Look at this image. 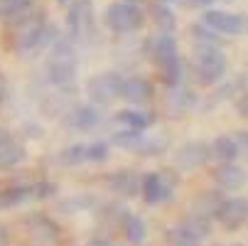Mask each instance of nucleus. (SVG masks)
<instances>
[{
  "label": "nucleus",
  "instance_id": "nucleus-10",
  "mask_svg": "<svg viewBox=\"0 0 248 246\" xmlns=\"http://www.w3.org/2000/svg\"><path fill=\"white\" fill-rule=\"evenodd\" d=\"M211 155H209V143L206 140H187L180 148L174 150V165L180 170H197L202 167L204 163H209Z\"/></svg>",
  "mask_w": 248,
  "mask_h": 246
},
{
  "label": "nucleus",
  "instance_id": "nucleus-29",
  "mask_svg": "<svg viewBox=\"0 0 248 246\" xmlns=\"http://www.w3.org/2000/svg\"><path fill=\"white\" fill-rule=\"evenodd\" d=\"M194 103H197V96L185 89V86H174L172 94H170V109L172 111H189L194 109Z\"/></svg>",
  "mask_w": 248,
  "mask_h": 246
},
{
  "label": "nucleus",
  "instance_id": "nucleus-7",
  "mask_svg": "<svg viewBox=\"0 0 248 246\" xmlns=\"http://www.w3.org/2000/svg\"><path fill=\"white\" fill-rule=\"evenodd\" d=\"M209 155L219 163H233L241 155H246V131H233L217 135L209 143Z\"/></svg>",
  "mask_w": 248,
  "mask_h": 246
},
{
  "label": "nucleus",
  "instance_id": "nucleus-27",
  "mask_svg": "<svg viewBox=\"0 0 248 246\" xmlns=\"http://www.w3.org/2000/svg\"><path fill=\"white\" fill-rule=\"evenodd\" d=\"M143 135H145V131H133V128H123V131H116L113 135H111V143L116 146V148H123V150H135L138 148V143L143 140Z\"/></svg>",
  "mask_w": 248,
  "mask_h": 246
},
{
  "label": "nucleus",
  "instance_id": "nucleus-12",
  "mask_svg": "<svg viewBox=\"0 0 248 246\" xmlns=\"http://www.w3.org/2000/svg\"><path fill=\"white\" fill-rule=\"evenodd\" d=\"M106 185L113 195H121V197H140V172L130 170V167H123V170H116L106 178Z\"/></svg>",
  "mask_w": 248,
  "mask_h": 246
},
{
  "label": "nucleus",
  "instance_id": "nucleus-17",
  "mask_svg": "<svg viewBox=\"0 0 248 246\" xmlns=\"http://www.w3.org/2000/svg\"><path fill=\"white\" fill-rule=\"evenodd\" d=\"M150 54H153V59L157 62V66H165V64L174 62L177 57H180L174 34H172V32H160V34H155V40H153V45H150Z\"/></svg>",
  "mask_w": 248,
  "mask_h": 246
},
{
  "label": "nucleus",
  "instance_id": "nucleus-11",
  "mask_svg": "<svg viewBox=\"0 0 248 246\" xmlns=\"http://www.w3.org/2000/svg\"><path fill=\"white\" fill-rule=\"evenodd\" d=\"M77 45H93L96 40V8L93 0H77Z\"/></svg>",
  "mask_w": 248,
  "mask_h": 246
},
{
  "label": "nucleus",
  "instance_id": "nucleus-8",
  "mask_svg": "<svg viewBox=\"0 0 248 246\" xmlns=\"http://www.w3.org/2000/svg\"><path fill=\"white\" fill-rule=\"evenodd\" d=\"M202 25L214 30L217 34L236 37V34H243V30H246V15L243 13H226V10H206L202 15Z\"/></svg>",
  "mask_w": 248,
  "mask_h": 246
},
{
  "label": "nucleus",
  "instance_id": "nucleus-15",
  "mask_svg": "<svg viewBox=\"0 0 248 246\" xmlns=\"http://www.w3.org/2000/svg\"><path fill=\"white\" fill-rule=\"evenodd\" d=\"M121 98H125L133 106H145L153 98V84L145 77H123Z\"/></svg>",
  "mask_w": 248,
  "mask_h": 246
},
{
  "label": "nucleus",
  "instance_id": "nucleus-35",
  "mask_svg": "<svg viewBox=\"0 0 248 246\" xmlns=\"http://www.w3.org/2000/svg\"><path fill=\"white\" fill-rule=\"evenodd\" d=\"M57 185L54 182H49V180H45V182H37V185H32V197L34 199H49V197H54L57 195Z\"/></svg>",
  "mask_w": 248,
  "mask_h": 246
},
{
  "label": "nucleus",
  "instance_id": "nucleus-37",
  "mask_svg": "<svg viewBox=\"0 0 248 246\" xmlns=\"http://www.w3.org/2000/svg\"><path fill=\"white\" fill-rule=\"evenodd\" d=\"M241 101H236V109H238V116H248L246 114V94H238Z\"/></svg>",
  "mask_w": 248,
  "mask_h": 246
},
{
  "label": "nucleus",
  "instance_id": "nucleus-40",
  "mask_svg": "<svg viewBox=\"0 0 248 246\" xmlns=\"http://www.w3.org/2000/svg\"><path fill=\"white\" fill-rule=\"evenodd\" d=\"M194 5H202V8H209L211 3H217V0H192Z\"/></svg>",
  "mask_w": 248,
  "mask_h": 246
},
{
  "label": "nucleus",
  "instance_id": "nucleus-2",
  "mask_svg": "<svg viewBox=\"0 0 248 246\" xmlns=\"http://www.w3.org/2000/svg\"><path fill=\"white\" fill-rule=\"evenodd\" d=\"M57 37H59L57 27H54L52 22H47L45 10H42V13L34 10L27 20H22L20 25H15L13 47H15V52L22 54V57H34V54L49 49Z\"/></svg>",
  "mask_w": 248,
  "mask_h": 246
},
{
  "label": "nucleus",
  "instance_id": "nucleus-13",
  "mask_svg": "<svg viewBox=\"0 0 248 246\" xmlns=\"http://www.w3.org/2000/svg\"><path fill=\"white\" fill-rule=\"evenodd\" d=\"M25 227H27V231H30L34 239L42 241V244L57 241V239L62 236L59 224H57L49 214H45V212H30V214L25 217Z\"/></svg>",
  "mask_w": 248,
  "mask_h": 246
},
{
  "label": "nucleus",
  "instance_id": "nucleus-22",
  "mask_svg": "<svg viewBox=\"0 0 248 246\" xmlns=\"http://www.w3.org/2000/svg\"><path fill=\"white\" fill-rule=\"evenodd\" d=\"M27 158V150L17 140H8L5 146H0V170H10L15 165H20Z\"/></svg>",
  "mask_w": 248,
  "mask_h": 246
},
{
  "label": "nucleus",
  "instance_id": "nucleus-44",
  "mask_svg": "<svg viewBox=\"0 0 248 246\" xmlns=\"http://www.w3.org/2000/svg\"><path fill=\"white\" fill-rule=\"evenodd\" d=\"M224 3H233V0H224Z\"/></svg>",
  "mask_w": 248,
  "mask_h": 246
},
{
  "label": "nucleus",
  "instance_id": "nucleus-25",
  "mask_svg": "<svg viewBox=\"0 0 248 246\" xmlns=\"http://www.w3.org/2000/svg\"><path fill=\"white\" fill-rule=\"evenodd\" d=\"M187 231H192L199 241H204V239H209L211 236V219L209 217H202V214H187L182 222H180Z\"/></svg>",
  "mask_w": 248,
  "mask_h": 246
},
{
  "label": "nucleus",
  "instance_id": "nucleus-28",
  "mask_svg": "<svg viewBox=\"0 0 248 246\" xmlns=\"http://www.w3.org/2000/svg\"><path fill=\"white\" fill-rule=\"evenodd\" d=\"M165 239H167V246H202V241L192 231H187L182 224L170 227L167 234H165Z\"/></svg>",
  "mask_w": 248,
  "mask_h": 246
},
{
  "label": "nucleus",
  "instance_id": "nucleus-23",
  "mask_svg": "<svg viewBox=\"0 0 248 246\" xmlns=\"http://www.w3.org/2000/svg\"><path fill=\"white\" fill-rule=\"evenodd\" d=\"M27 199H32V185H15V187L0 190V209L20 207Z\"/></svg>",
  "mask_w": 248,
  "mask_h": 246
},
{
  "label": "nucleus",
  "instance_id": "nucleus-18",
  "mask_svg": "<svg viewBox=\"0 0 248 246\" xmlns=\"http://www.w3.org/2000/svg\"><path fill=\"white\" fill-rule=\"evenodd\" d=\"M116 121L123 126V128H133V131H148L153 123H155V118H153V114H148V111H143V109H121L118 114H116Z\"/></svg>",
  "mask_w": 248,
  "mask_h": 246
},
{
  "label": "nucleus",
  "instance_id": "nucleus-36",
  "mask_svg": "<svg viewBox=\"0 0 248 246\" xmlns=\"http://www.w3.org/2000/svg\"><path fill=\"white\" fill-rule=\"evenodd\" d=\"M86 246H113V244H111L108 239H103V236H93Z\"/></svg>",
  "mask_w": 248,
  "mask_h": 246
},
{
  "label": "nucleus",
  "instance_id": "nucleus-3",
  "mask_svg": "<svg viewBox=\"0 0 248 246\" xmlns=\"http://www.w3.org/2000/svg\"><path fill=\"white\" fill-rule=\"evenodd\" d=\"M192 74L199 86H214L221 84L226 72H229V59L221 47H211V45H197L189 59Z\"/></svg>",
  "mask_w": 248,
  "mask_h": 246
},
{
  "label": "nucleus",
  "instance_id": "nucleus-32",
  "mask_svg": "<svg viewBox=\"0 0 248 246\" xmlns=\"http://www.w3.org/2000/svg\"><path fill=\"white\" fill-rule=\"evenodd\" d=\"M59 163H62V165H69V167L86 163V143H74V146H66V148L59 153Z\"/></svg>",
  "mask_w": 248,
  "mask_h": 246
},
{
  "label": "nucleus",
  "instance_id": "nucleus-5",
  "mask_svg": "<svg viewBox=\"0 0 248 246\" xmlns=\"http://www.w3.org/2000/svg\"><path fill=\"white\" fill-rule=\"evenodd\" d=\"M143 20L145 17H143V10L138 8V3H123V0L111 3L103 13V25L113 34H130V32L140 30Z\"/></svg>",
  "mask_w": 248,
  "mask_h": 246
},
{
  "label": "nucleus",
  "instance_id": "nucleus-14",
  "mask_svg": "<svg viewBox=\"0 0 248 246\" xmlns=\"http://www.w3.org/2000/svg\"><path fill=\"white\" fill-rule=\"evenodd\" d=\"M101 121H103V114H101V106H96V103H81V106H74L66 114V126L74 131H91Z\"/></svg>",
  "mask_w": 248,
  "mask_h": 246
},
{
  "label": "nucleus",
  "instance_id": "nucleus-41",
  "mask_svg": "<svg viewBox=\"0 0 248 246\" xmlns=\"http://www.w3.org/2000/svg\"><path fill=\"white\" fill-rule=\"evenodd\" d=\"M54 3H57V5H64V8H66L69 3H72V0H54Z\"/></svg>",
  "mask_w": 248,
  "mask_h": 246
},
{
  "label": "nucleus",
  "instance_id": "nucleus-39",
  "mask_svg": "<svg viewBox=\"0 0 248 246\" xmlns=\"http://www.w3.org/2000/svg\"><path fill=\"white\" fill-rule=\"evenodd\" d=\"M8 241H10V236H8V229L0 224V246H8Z\"/></svg>",
  "mask_w": 248,
  "mask_h": 246
},
{
  "label": "nucleus",
  "instance_id": "nucleus-1",
  "mask_svg": "<svg viewBox=\"0 0 248 246\" xmlns=\"http://www.w3.org/2000/svg\"><path fill=\"white\" fill-rule=\"evenodd\" d=\"M77 72H79V52L77 45L69 37H57L49 47V54L45 59V79L57 91L72 94L77 86Z\"/></svg>",
  "mask_w": 248,
  "mask_h": 246
},
{
  "label": "nucleus",
  "instance_id": "nucleus-19",
  "mask_svg": "<svg viewBox=\"0 0 248 246\" xmlns=\"http://www.w3.org/2000/svg\"><path fill=\"white\" fill-rule=\"evenodd\" d=\"M221 199H224V192H221V190H206V192H202L199 197H194L189 212L211 219V217H214V212H217V207L221 204Z\"/></svg>",
  "mask_w": 248,
  "mask_h": 246
},
{
  "label": "nucleus",
  "instance_id": "nucleus-33",
  "mask_svg": "<svg viewBox=\"0 0 248 246\" xmlns=\"http://www.w3.org/2000/svg\"><path fill=\"white\" fill-rule=\"evenodd\" d=\"M192 37L197 40V45H211V47H224V40L214 30H209L206 25H192Z\"/></svg>",
  "mask_w": 248,
  "mask_h": 246
},
{
  "label": "nucleus",
  "instance_id": "nucleus-9",
  "mask_svg": "<svg viewBox=\"0 0 248 246\" xmlns=\"http://www.w3.org/2000/svg\"><path fill=\"white\" fill-rule=\"evenodd\" d=\"M214 219L229 229V231H238L246 219H248V199L246 197H224L221 204L217 207V212H214Z\"/></svg>",
  "mask_w": 248,
  "mask_h": 246
},
{
  "label": "nucleus",
  "instance_id": "nucleus-21",
  "mask_svg": "<svg viewBox=\"0 0 248 246\" xmlns=\"http://www.w3.org/2000/svg\"><path fill=\"white\" fill-rule=\"evenodd\" d=\"M96 204H98V199H96L93 195H89V192H84V195H72V197H66V199L59 202V212H62V214L89 212V209L96 207Z\"/></svg>",
  "mask_w": 248,
  "mask_h": 246
},
{
  "label": "nucleus",
  "instance_id": "nucleus-26",
  "mask_svg": "<svg viewBox=\"0 0 248 246\" xmlns=\"http://www.w3.org/2000/svg\"><path fill=\"white\" fill-rule=\"evenodd\" d=\"M160 72H162V82H165L170 89H174V86H182V84H185V72H187V66H185V62H182L180 57H177L174 62L160 66Z\"/></svg>",
  "mask_w": 248,
  "mask_h": 246
},
{
  "label": "nucleus",
  "instance_id": "nucleus-30",
  "mask_svg": "<svg viewBox=\"0 0 248 246\" xmlns=\"http://www.w3.org/2000/svg\"><path fill=\"white\" fill-rule=\"evenodd\" d=\"M34 8V0H0V20L10 22L13 17Z\"/></svg>",
  "mask_w": 248,
  "mask_h": 246
},
{
  "label": "nucleus",
  "instance_id": "nucleus-38",
  "mask_svg": "<svg viewBox=\"0 0 248 246\" xmlns=\"http://www.w3.org/2000/svg\"><path fill=\"white\" fill-rule=\"evenodd\" d=\"M8 140H13V135H10V131H8V128H3V126H0V146H5V143H8Z\"/></svg>",
  "mask_w": 248,
  "mask_h": 246
},
{
  "label": "nucleus",
  "instance_id": "nucleus-31",
  "mask_svg": "<svg viewBox=\"0 0 248 246\" xmlns=\"http://www.w3.org/2000/svg\"><path fill=\"white\" fill-rule=\"evenodd\" d=\"M153 20H155V25L160 27V32H174V27H177V17H174V13L165 5V3H157V5H153Z\"/></svg>",
  "mask_w": 248,
  "mask_h": 246
},
{
  "label": "nucleus",
  "instance_id": "nucleus-20",
  "mask_svg": "<svg viewBox=\"0 0 248 246\" xmlns=\"http://www.w3.org/2000/svg\"><path fill=\"white\" fill-rule=\"evenodd\" d=\"M121 227H123L125 239H128L130 244H143V241H145V236H148V224H145V219L140 217V214L128 212Z\"/></svg>",
  "mask_w": 248,
  "mask_h": 246
},
{
  "label": "nucleus",
  "instance_id": "nucleus-24",
  "mask_svg": "<svg viewBox=\"0 0 248 246\" xmlns=\"http://www.w3.org/2000/svg\"><path fill=\"white\" fill-rule=\"evenodd\" d=\"M167 148H170V138H167V135H148V133H145L143 140L138 143V148H135L133 153L150 158V155H162Z\"/></svg>",
  "mask_w": 248,
  "mask_h": 246
},
{
  "label": "nucleus",
  "instance_id": "nucleus-43",
  "mask_svg": "<svg viewBox=\"0 0 248 246\" xmlns=\"http://www.w3.org/2000/svg\"><path fill=\"white\" fill-rule=\"evenodd\" d=\"M123 3H140V0H123Z\"/></svg>",
  "mask_w": 248,
  "mask_h": 246
},
{
  "label": "nucleus",
  "instance_id": "nucleus-4",
  "mask_svg": "<svg viewBox=\"0 0 248 246\" xmlns=\"http://www.w3.org/2000/svg\"><path fill=\"white\" fill-rule=\"evenodd\" d=\"M177 185H180V172H174V170L145 172L140 178V197L148 204H167L174 199Z\"/></svg>",
  "mask_w": 248,
  "mask_h": 246
},
{
  "label": "nucleus",
  "instance_id": "nucleus-16",
  "mask_svg": "<svg viewBox=\"0 0 248 246\" xmlns=\"http://www.w3.org/2000/svg\"><path fill=\"white\" fill-rule=\"evenodd\" d=\"M211 180L219 185V190H238L246 182V170L236 163H219L211 170Z\"/></svg>",
  "mask_w": 248,
  "mask_h": 246
},
{
  "label": "nucleus",
  "instance_id": "nucleus-6",
  "mask_svg": "<svg viewBox=\"0 0 248 246\" xmlns=\"http://www.w3.org/2000/svg\"><path fill=\"white\" fill-rule=\"evenodd\" d=\"M121 84H123V74L118 72H103L96 74L86 82V94L91 98V103L96 106H108L116 98H121Z\"/></svg>",
  "mask_w": 248,
  "mask_h": 246
},
{
  "label": "nucleus",
  "instance_id": "nucleus-34",
  "mask_svg": "<svg viewBox=\"0 0 248 246\" xmlns=\"http://www.w3.org/2000/svg\"><path fill=\"white\" fill-rule=\"evenodd\" d=\"M86 160L89 163H106L108 160V143H106V140L89 143L86 146Z\"/></svg>",
  "mask_w": 248,
  "mask_h": 246
},
{
  "label": "nucleus",
  "instance_id": "nucleus-42",
  "mask_svg": "<svg viewBox=\"0 0 248 246\" xmlns=\"http://www.w3.org/2000/svg\"><path fill=\"white\" fill-rule=\"evenodd\" d=\"M157 3H165V5H170V3H180V0H157Z\"/></svg>",
  "mask_w": 248,
  "mask_h": 246
}]
</instances>
